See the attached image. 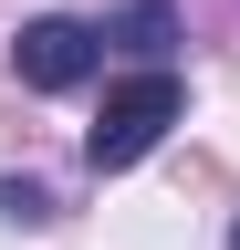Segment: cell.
I'll return each mask as SVG.
<instances>
[{"mask_svg":"<svg viewBox=\"0 0 240 250\" xmlns=\"http://www.w3.org/2000/svg\"><path fill=\"white\" fill-rule=\"evenodd\" d=\"M0 219L42 229V219H52V188H42V177H0Z\"/></svg>","mask_w":240,"mask_h":250,"instance_id":"cell-4","label":"cell"},{"mask_svg":"<svg viewBox=\"0 0 240 250\" xmlns=\"http://www.w3.org/2000/svg\"><path fill=\"white\" fill-rule=\"evenodd\" d=\"M167 42H177V0H126V11H105V52L167 62Z\"/></svg>","mask_w":240,"mask_h":250,"instance_id":"cell-3","label":"cell"},{"mask_svg":"<svg viewBox=\"0 0 240 250\" xmlns=\"http://www.w3.org/2000/svg\"><path fill=\"white\" fill-rule=\"evenodd\" d=\"M11 62H21V83H32V94H73V83H94V73H105V21L42 11V21H21Z\"/></svg>","mask_w":240,"mask_h":250,"instance_id":"cell-2","label":"cell"},{"mask_svg":"<svg viewBox=\"0 0 240 250\" xmlns=\"http://www.w3.org/2000/svg\"><path fill=\"white\" fill-rule=\"evenodd\" d=\"M188 115V83L167 73V62H136L126 83H105V115L84 125V167L115 177V167H146V156L167 146V125Z\"/></svg>","mask_w":240,"mask_h":250,"instance_id":"cell-1","label":"cell"},{"mask_svg":"<svg viewBox=\"0 0 240 250\" xmlns=\"http://www.w3.org/2000/svg\"><path fill=\"white\" fill-rule=\"evenodd\" d=\"M230 250H240V229H230Z\"/></svg>","mask_w":240,"mask_h":250,"instance_id":"cell-5","label":"cell"}]
</instances>
